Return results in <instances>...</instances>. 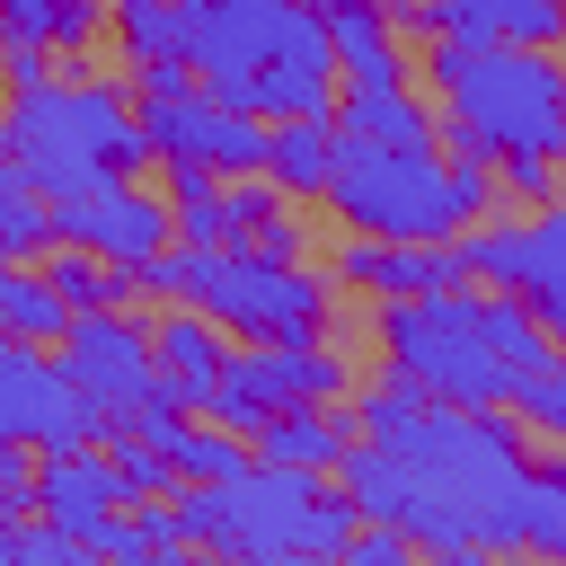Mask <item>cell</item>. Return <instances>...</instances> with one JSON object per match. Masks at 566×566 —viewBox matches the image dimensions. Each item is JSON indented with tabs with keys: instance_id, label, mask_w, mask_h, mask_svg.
I'll use <instances>...</instances> for the list:
<instances>
[{
	"instance_id": "obj_17",
	"label": "cell",
	"mask_w": 566,
	"mask_h": 566,
	"mask_svg": "<svg viewBox=\"0 0 566 566\" xmlns=\"http://www.w3.org/2000/svg\"><path fill=\"white\" fill-rule=\"evenodd\" d=\"M150 345H159L168 389H177L195 416H212V389H221V371H230V327H221L212 310H195V301H168V318L150 327Z\"/></svg>"
},
{
	"instance_id": "obj_20",
	"label": "cell",
	"mask_w": 566,
	"mask_h": 566,
	"mask_svg": "<svg viewBox=\"0 0 566 566\" xmlns=\"http://www.w3.org/2000/svg\"><path fill=\"white\" fill-rule=\"evenodd\" d=\"M248 442H256V460H274V469H318V478H336V460L354 451V416H336V407H283V416H265Z\"/></svg>"
},
{
	"instance_id": "obj_8",
	"label": "cell",
	"mask_w": 566,
	"mask_h": 566,
	"mask_svg": "<svg viewBox=\"0 0 566 566\" xmlns=\"http://www.w3.org/2000/svg\"><path fill=\"white\" fill-rule=\"evenodd\" d=\"M9 159L27 186L71 195L88 177H133L159 150H150V133L115 80H35L9 97Z\"/></svg>"
},
{
	"instance_id": "obj_9",
	"label": "cell",
	"mask_w": 566,
	"mask_h": 566,
	"mask_svg": "<svg viewBox=\"0 0 566 566\" xmlns=\"http://www.w3.org/2000/svg\"><path fill=\"white\" fill-rule=\"evenodd\" d=\"M451 248H460V274L469 283L522 292L539 310V327L566 345V195L539 203L531 221H469Z\"/></svg>"
},
{
	"instance_id": "obj_7",
	"label": "cell",
	"mask_w": 566,
	"mask_h": 566,
	"mask_svg": "<svg viewBox=\"0 0 566 566\" xmlns=\"http://www.w3.org/2000/svg\"><path fill=\"white\" fill-rule=\"evenodd\" d=\"M327 203L345 230L371 239H460L469 221L495 212V159H451L433 150H380V142H336Z\"/></svg>"
},
{
	"instance_id": "obj_37",
	"label": "cell",
	"mask_w": 566,
	"mask_h": 566,
	"mask_svg": "<svg viewBox=\"0 0 566 566\" xmlns=\"http://www.w3.org/2000/svg\"><path fill=\"white\" fill-rule=\"evenodd\" d=\"M0 345H9V327H0Z\"/></svg>"
},
{
	"instance_id": "obj_29",
	"label": "cell",
	"mask_w": 566,
	"mask_h": 566,
	"mask_svg": "<svg viewBox=\"0 0 566 566\" xmlns=\"http://www.w3.org/2000/svg\"><path fill=\"white\" fill-rule=\"evenodd\" d=\"M557 168L566 159H539V150H522V159H495V203H557Z\"/></svg>"
},
{
	"instance_id": "obj_25",
	"label": "cell",
	"mask_w": 566,
	"mask_h": 566,
	"mask_svg": "<svg viewBox=\"0 0 566 566\" xmlns=\"http://www.w3.org/2000/svg\"><path fill=\"white\" fill-rule=\"evenodd\" d=\"M0 35H44L53 53H88L106 35V0H0Z\"/></svg>"
},
{
	"instance_id": "obj_22",
	"label": "cell",
	"mask_w": 566,
	"mask_h": 566,
	"mask_svg": "<svg viewBox=\"0 0 566 566\" xmlns=\"http://www.w3.org/2000/svg\"><path fill=\"white\" fill-rule=\"evenodd\" d=\"M168 212H177V239H186V248H221V239H239L230 177L203 168V159H168Z\"/></svg>"
},
{
	"instance_id": "obj_4",
	"label": "cell",
	"mask_w": 566,
	"mask_h": 566,
	"mask_svg": "<svg viewBox=\"0 0 566 566\" xmlns=\"http://www.w3.org/2000/svg\"><path fill=\"white\" fill-rule=\"evenodd\" d=\"M424 88L442 106L451 159H566V62L557 44H424Z\"/></svg>"
},
{
	"instance_id": "obj_21",
	"label": "cell",
	"mask_w": 566,
	"mask_h": 566,
	"mask_svg": "<svg viewBox=\"0 0 566 566\" xmlns=\"http://www.w3.org/2000/svg\"><path fill=\"white\" fill-rule=\"evenodd\" d=\"M71 301H62V283L44 274V265H27V256H0V327L18 336V345H62L71 336Z\"/></svg>"
},
{
	"instance_id": "obj_5",
	"label": "cell",
	"mask_w": 566,
	"mask_h": 566,
	"mask_svg": "<svg viewBox=\"0 0 566 566\" xmlns=\"http://www.w3.org/2000/svg\"><path fill=\"white\" fill-rule=\"evenodd\" d=\"M168 495L186 513V539L221 557H345L363 522L345 486H327L318 469H274V460H248L230 478H177Z\"/></svg>"
},
{
	"instance_id": "obj_27",
	"label": "cell",
	"mask_w": 566,
	"mask_h": 566,
	"mask_svg": "<svg viewBox=\"0 0 566 566\" xmlns=\"http://www.w3.org/2000/svg\"><path fill=\"white\" fill-rule=\"evenodd\" d=\"M168 460H177V478H230V469H248L256 460V442H239V424H186L177 442H168Z\"/></svg>"
},
{
	"instance_id": "obj_3",
	"label": "cell",
	"mask_w": 566,
	"mask_h": 566,
	"mask_svg": "<svg viewBox=\"0 0 566 566\" xmlns=\"http://www.w3.org/2000/svg\"><path fill=\"white\" fill-rule=\"evenodd\" d=\"M186 62L221 106H248L265 124L336 115L345 62L310 0H203L186 27Z\"/></svg>"
},
{
	"instance_id": "obj_15",
	"label": "cell",
	"mask_w": 566,
	"mask_h": 566,
	"mask_svg": "<svg viewBox=\"0 0 566 566\" xmlns=\"http://www.w3.org/2000/svg\"><path fill=\"white\" fill-rule=\"evenodd\" d=\"M133 504V486H124V469L106 460V451H35V513L44 522H62V531H80L88 548L106 539V522Z\"/></svg>"
},
{
	"instance_id": "obj_33",
	"label": "cell",
	"mask_w": 566,
	"mask_h": 566,
	"mask_svg": "<svg viewBox=\"0 0 566 566\" xmlns=\"http://www.w3.org/2000/svg\"><path fill=\"white\" fill-rule=\"evenodd\" d=\"M248 248H265V256H292V265L310 256V230H301V212H292V195H283V203H274V212H265V221L248 230Z\"/></svg>"
},
{
	"instance_id": "obj_11",
	"label": "cell",
	"mask_w": 566,
	"mask_h": 566,
	"mask_svg": "<svg viewBox=\"0 0 566 566\" xmlns=\"http://www.w3.org/2000/svg\"><path fill=\"white\" fill-rule=\"evenodd\" d=\"M53 363L71 371V389H80L97 416H124V407H142V398L159 389V345H150V327L133 318V301H124V310H80L71 336L53 345Z\"/></svg>"
},
{
	"instance_id": "obj_30",
	"label": "cell",
	"mask_w": 566,
	"mask_h": 566,
	"mask_svg": "<svg viewBox=\"0 0 566 566\" xmlns=\"http://www.w3.org/2000/svg\"><path fill=\"white\" fill-rule=\"evenodd\" d=\"M513 407H522V424H539V433H557V442H566V345H557V363H548V371H531V380H522V398H513Z\"/></svg>"
},
{
	"instance_id": "obj_31",
	"label": "cell",
	"mask_w": 566,
	"mask_h": 566,
	"mask_svg": "<svg viewBox=\"0 0 566 566\" xmlns=\"http://www.w3.org/2000/svg\"><path fill=\"white\" fill-rule=\"evenodd\" d=\"M0 80H9V97L35 88V80H53V44L44 35H0Z\"/></svg>"
},
{
	"instance_id": "obj_24",
	"label": "cell",
	"mask_w": 566,
	"mask_h": 566,
	"mask_svg": "<svg viewBox=\"0 0 566 566\" xmlns=\"http://www.w3.org/2000/svg\"><path fill=\"white\" fill-rule=\"evenodd\" d=\"M327 168H336V124H327V115H292V124H274L265 177H274L283 195H327Z\"/></svg>"
},
{
	"instance_id": "obj_10",
	"label": "cell",
	"mask_w": 566,
	"mask_h": 566,
	"mask_svg": "<svg viewBox=\"0 0 566 566\" xmlns=\"http://www.w3.org/2000/svg\"><path fill=\"white\" fill-rule=\"evenodd\" d=\"M345 389H354V371H345V354H327V336L318 345H248V354H230V371L212 389V416L239 424V433H256L265 416H283V407H336Z\"/></svg>"
},
{
	"instance_id": "obj_35",
	"label": "cell",
	"mask_w": 566,
	"mask_h": 566,
	"mask_svg": "<svg viewBox=\"0 0 566 566\" xmlns=\"http://www.w3.org/2000/svg\"><path fill=\"white\" fill-rule=\"evenodd\" d=\"M380 9H389V18H398V27H416V0H380Z\"/></svg>"
},
{
	"instance_id": "obj_13",
	"label": "cell",
	"mask_w": 566,
	"mask_h": 566,
	"mask_svg": "<svg viewBox=\"0 0 566 566\" xmlns=\"http://www.w3.org/2000/svg\"><path fill=\"white\" fill-rule=\"evenodd\" d=\"M106 433V416L71 389V371L53 363V354H35V345H0V442H35V451H80V442H97Z\"/></svg>"
},
{
	"instance_id": "obj_16",
	"label": "cell",
	"mask_w": 566,
	"mask_h": 566,
	"mask_svg": "<svg viewBox=\"0 0 566 566\" xmlns=\"http://www.w3.org/2000/svg\"><path fill=\"white\" fill-rule=\"evenodd\" d=\"M416 27L460 44H566V0H416Z\"/></svg>"
},
{
	"instance_id": "obj_1",
	"label": "cell",
	"mask_w": 566,
	"mask_h": 566,
	"mask_svg": "<svg viewBox=\"0 0 566 566\" xmlns=\"http://www.w3.org/2000/svg\"><path fill=\"white\" fill-rule=\"evenodd\" d=\"M354 424L363 442L336 460V486L363 522H398L407 539L451 557L522 548L531 442L522 424H504V407H442L407 371H380L354 398Z\"/></svg>"
},
{
	"instance_id": "obj_34",
	"label": "cell",
	"mask_w": 566,
	"mask_h": 566,
	"mask_svg": "<svg viewBox=\"0 0 566 566\" xmlns=\"http://www.w3.org/2000/svg\"><path fill=\"white\" fill-rule=\"evenodd\" d=\"M407 548H416V539H407L398 522H363V531L345 539V566H407Z\"/></svg>"
},
{
	"instance_id": "obj_28",
	"label": "cell",
	"mask_w": 566,
	"mask_h": 566,
	"mask_svg": "<svg viewBox=\"0 0 566 566\" xmlns=\"http://www.w3.org/2000/svg\"><path fill=\"white\" fill-rule=\"evenodd\" d=\"M106 460L124 469V486H133V504H142V495H168V486H177V460H168L159 442H142L133 424H115V442H106Z\"/></svg>"
},
{
	"instance_id": "obj_14",
	"label": "cell",
	"mask_w": 566,
	"mask_h": 566,
	"mask_svg": "<svg viewBox=\"0 0 566 566\" xmlns=\"http://www.w3.org/2000/svg\"><path fill=\"white\" fill-rule=\"evenodd\" d=\"M336 283H354V292H371V301H416V292L469 283V274H460V248H451V239H371V230H345Z\"/></svg>"
},
{
	"instance_id": "obj_36",
	"label": "cell",
	"mask_w": 566,
	"mask_h": 566,
	"mask_svg": "<svg viewBox=\"0 0 566 566\" xmlns=\"http://www.w3.org/2000/svg\"><path fill=\"white\" fill-rule=\"evenodd\" d=\"M0 168H9V115H0Z\"/></svg>"
},
{
	"instance_id": "obj_23",
	"label": "cell",
	"mask_w": 566,
	"mask_h": 566,
	"mask_svg": "<svg viewBox=\"0 0 566 566\" xmlns=\"http://www.w3.org/2000/svg\"><path fill=\"white\" fill-rule=\"evenodd\" d=\"M44 274L62 283V301H71V310H124V301L142 292V265H115V256L71 248V239H53V248H44Z\"/></svg>"
},
{
	"instance_id": "obj_26",
	"label": "cell",
	"mask_w": 566,
	"mask_h": 566,
	"mask_svg": "<svg viewBox=\"0 0 566 566\" xmlns=\"http://www.w3.org/2000/svg\"><path fill=\"white\" fill-rule=\"evenodd\" d=\"M522 548L566 557V460H531V486H522Z\"/></svg>"
},
{
	"instance_id": "obj_19",
	"label": "cell",
	"mask_w": 566,
	"mask_h": 566,
	"mask_svg": "<svg viewBox=\"0 0 566 566\" xmlns=\"http://www.w3.org/2000/svg\"><path fill=\"white\" fill-rule=\"evenodd\" d=\"M327 124H336V142H380V150H433L442 142V124L424 115L416 88H345Z\"/></svg>"
},
{
	"instance_id": "obj_18",
	"label": "cell",
	"mask_w": 566,
	"mask_h": 566,
	"mask_svg": "<svg viewBox=\"0 0 566 566\" xmlns=\"http://www.w3.org/2000/svg\"><path fill=\"white\" fill-rule=\"evenodd\" d=\"M327 35H336V62H345V88H407V27L380 9V0H345L327 9Z\"/></svg>"
},
{
	"instance_id": "obj_6",
	"label": "cell",
	"mask_w": 566,
	"mask_h": 566,
	"mask_svg": "<svg viewBox=\"0 0 566 566\" xmlns=\"http://www.w3.org/2000/svg\"><path fill=\"white\" fill-rule=\"evenodd\" d=\"M142 292L150 301H195L212 310L239 345H318L327 318H336V292L327 274H310V256H265L248 239H221V248H159L142 265Z\"/></svg>"
},
{
	"instance_id": "obj_32",
	"label": "cell",
	"mask_w": 566,
	"mask_h": 566,
	"mask_svg": "<svg viewBox=\"0 0 566 566\" xmlns=\"http://www.w3.org/2000/svg\"><path fill=\"white\" fill-rule=\"evenodd\" d=\"M35 442H0V531L35 504V460H27Z\"/></svg>"
},
{
	"instance_id": "obj_2",
	"label": "cell",
	"mask_w": 566,
	"mask_h": 566,
	"mask_svg": "<svg viewBox=\"0 0 566 566\" xmlns=\"http://www.w3.org/2000/svg\"><path fill=\"white\" fill-rule=\"evenodd\" d=\"M371 336H380L389 371H407L442 407H513L522 380L557 363V336L539 327V310L522 292H469V283L380 301Z\"/></svg>"
},
{
	"instance_id": "obj_12",
	"label": "cell",
	"mask_w": 566,
	"mask_h": 566,
	"mask_svg": "<svg viewBox=\"0 0 566 566\" xmlns=\"http://www.w3.org/2000/svg\"><path fill=\"white\" fill-rule=\"evenodd\" d=\"M53 239L97 248L115 265H150L159 248H177V212L142 186V177H88L71 195H53Z\"/></svg>"
}]
</instances>
